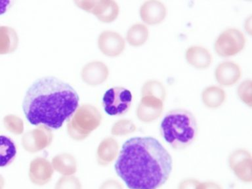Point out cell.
I'll list each match as a JSON object with an SVG mask.
<instances>
[{"label":"cell","instance_id":"1","mask_svg":"<svg viewBox=\"0 0 252 189\" xmlns=\"http://www.w3.org/2000/svg\"><path fill=\"white\" fill-rule=\"evenodd\" d=\"M172 158L152 137H132L122 145L114 169L129 189H158L170 177Z\"/></svg>","mask_w":252,"mask_h":189},{"label":"cell","instance_id":"2","mask_svg":"<svg viewBox=\"0 0 252 189\" xmlns=\"http://www.w3.org/2000/svg\"><path fill=\"white\" fill-rule=\"evenodd\" d=\"M78 93L68 83L53 76L37 79L28 89L23 110L28 122L59 129L76 112Z\"/></svg>","mask_w":252,"mask_h":189},{"label":"cell","instance_id":"3","mask_svg":"<svg viewBox=\"0 0 252 189\" xmlns=\"http://www.w3.org/2000/svg\"><path fill=\"white\" fill-rule=\"evenodd\" d=\"M159 131L171 148L184 149L196 139L198 124L194 114L189 110L180 108L171 110L161 120Z\"/></svg>","mask_w":252,"mask_h":189},{"label":"cell","instance_id":"4","mask_svg":"<svg viewBox=\"0 0 252 189\" xmlns=\"http://www.w3.org/2000/svg\"><path fill=\"white\" fill-rule=\"evenodd\" d=\"M132 100L133 95L129 90L123 87H114L104 93L102 96V107L108 115L122 116L129 111Z\"/></svg>","mask_w":252,"mask_h":189},{"label":"cell","instance_id":"5","mask_svg":"<svg viewBox=\"0 0 252 189\" xmlns=\"http://www.w3.org/2000/svg\"><path fill=\"white\" fill-rule=\"evenodd\" d=\"M244 33L236 28H228L222 31L214 43V50L219 56L230 57L241 52L246 46Z\"/></svg>","mask_w":252,"mask_h":189},{"label":"cell","instance_id":"6","mask_svg":"<svg viewBox=\"0 0 252 189\" xmlns=\"http://www.w3.org/2000/svg\"><path fill=\"white\" fill-rule=\"evenodd\" d=\"M252 155L244 149H238L232 152L228 157V165L234 175L244 183H251Z\"/></svg>","mask_w":252,"mask_h":189},{"label":"cell","instance_id":"7","mask_svg":"<svg viewBox=\"0 0 252 189\" xmlns=\"http://www.w3.org/2000/svg\"><path fill=\"white\" fill-rule=\"evenodd\" d=\"M163 110V101L153 96H143L138 104L137 116L143 123L149 124L160 117Z\"/></svg>","mask_w":252,"mask_h":189},{"label":"cell","instance_id":"8","mask_svg":"<svg viewBox=\"0 0 252 189\" xmlns=\"http://www.w3.org/2000/svg\"><path fill=\"white\" fill-rule=\"evenodd\" d=\"M139 16L145 25H159L166 18L167 8L158 0H149L140 7Z\"/></svg>","mask_w":252,"mask_h":189},{"label":"cell","instance_id":"9","mask_svg":"<svg viewBox=\"0 0 252 189\" xmlns=\"http://www.w3.org/2000/svg\"><path fill=\"white\" fill-rule=\"evenodd\" d=\"M100 50L106 56L114 57L122 54L126 47L125 40L120 33L114 31H104L98 39Z\"/></svg>","mask_w":252,"mask_h":189},{"label":"cell","instance_id":"10","mask_svg":"<svg viewBox=\"0 0 252 189\" xmlns=\"http://www.w3.org/2000/svg\"><path fill=\"white\" fill-rule=\"evenodd\" d=\"M241 77V68L234 61H223L220 63L215 70V78L220 86H234Z\"/></svg>","mask_w":252,"mask_h":189},{"label":"cell","instance_id":"11","mask_svg":"<svg viewBox=\"0 0 252 189\" xmlns=\"http://www.w3.org/2000/svg\"><path fill=\"white\" fill-rule=\"evenodd\" d=\"M185 59L189 64L198 70L208 68L213 62L212 53L201 45L189 47L185 51Z\"/></svg>","mask_w":252,"mask_h":189},{"label":"cell","instance_id":"12","mask_svg":"<svg viewBox=\"0 0 252 189\" xmlns=\"http://www.w3.org/2000/svg\"><path fill=\"white\" fill-rule=\"evenodd\" d=\"M109 70L103 63L96 61L87 64L82 71V78L85 82L92 86L101 84L107 79Z\"/></svg>","mask_w":252,"mask_h":189},{"label":"cell","instance_id":"13","mask_svg":"<svg viewBox=\"0 0 252 189\" xmlns=\"http://www.w3.org/2000/svg\"><path fill=\"white\" fill-rule=\"evenodd\" d=\"M201 98L203 104L210 109H216L221 106L225 102L226 94L221 87L210 86L202 91Z\"/></svg>","mask_w":252,"mask_h":189},{"label":"cell","instance_id":"14","mask_svg":"<svg viewBox=\"0 0 252 189\" xmlns=\"http://www.w3.org/2000/svg\"><path fill=\"white\" fill-rule=\"evenodd\" d=\"M17 153V146L13 140L7 135H0V167L11 164Z\"/></svg>","mask_w":252,"mask_h":189},{"label":"cell","instance_id":"15","mask_svg":"<svg viewBox=\"0 0 252 189\" xmlns=\"http://www.w3.org/2000/svg\"><path fill=\"white\" fill-rule=\"evenodd\" d=\"M149 30L143 23H136L128 30L126 39L133 47H140L145 44L149 39Z\"/></svg>","mask_w":252,"mask_h":189},{"label":"cell","instance_id":"16","mask_svg":"<svg viewBox=\"0 0 252 189\" xmlns=\"http://www.w3.org/2000/svg\"><path fill=\"white\" fill-rule=\"evenodd\" d=\"M96 3L94 13L100 21L109 23L115 21L119 14V7L115 1H100Z\"/></svg>","mask_w":252,"mask_h":189},{"label":"cell","instance_id":"17","mask_svg":"<svg viewBox=\"0 0 252 189\" xmlns=\"http://www.w3.org/2000/svg\"><path fill=\"white\" fill-rule=\"evenodd\" d=\"M141 94V96H153L164 102L167 93L162 83L157 80H149L144 83Z\"/></svg>","mask_w":252,"mask_h":189},{"label":"cell","instance_id":"18","mask_svg":"<svg viewBox=\"0 0 252 189\" xmlns=\"http://www.w3.org/2000/svg\"><path fill=\"white\" fill-rule=\"evenodd\" d=\"M252 82L250 79L244 80L237 88V94L240 100L246 105L252 106Z\"/></svg>","mask_w":252,"mask_h":189},{"label":"cell","instance_id":"19","mask_svg":"<svg viewBox=\"0 0 252 189\" xmlns=\"http://www.w3.org/2000/svg\"><path fill=\"white\" fill-rule=\"evenodd\" d=\"M135 124L129 120H120L114 127V133L116 134H126L135 131Z\"/></svg>","mask_w":252,"mask_h":189},{"label":"cell","instance_id":"20","mask_svg":"<svg viewBox=\"0 0 252 189\" xmlns=\"http://www.w3.org/2000/svg\"><path fill=\"white\" fill-rule=\"evenodd\" d=\"M200 181L194 179H186L181 181L178 189H196Z\"/></svg>","mask_w":252,"mask_h":189},{"label":"cell","instance_id":"21","mask_svg":"<svg viewBox=\"0 0 252 189\" xmlns=\"http://www.w3.org/2000/svg\"><path fill=\"white\" fill-rule=\"evenodd\" d=\"M196 189H222L218 183L213 181H206V182H200L196 187Z\"/></svg>","mask_w":252,"mask_h":189},{"label":"cell","instance_id":"22","mask_svg":"<svg viewBox=\"0 0 252 189\" xmlns=\"http://www.w3.org/2000/svg\"><path fill=\"white\" fill-rule=\"evenodd\" d=\"M11 1H0V15L5 13L7 11L11 5Z\"/></svg>","mask_w":252,"mask_h":189},{"label":"cell","instance_id":"23","mask_svg":"<svg viewBox=\"0 0 252 189\" xmlns=\"http://www.w3.org/2000/svg\"><path fill=\"white\" fill-rule=\"evenodd\" d=\"M244 29L249 35L252 34V16H249L244 22Z\"/></svg>","mask_w":252,"mask_h":189}]
</instances>
